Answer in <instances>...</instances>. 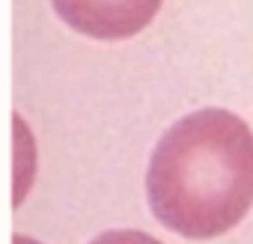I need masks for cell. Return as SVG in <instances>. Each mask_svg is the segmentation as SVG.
<instances>
[{"label":"cell","mask_w":253,"mask_h":244,"mask_svg":"<svg viewBox=\"0 0 253 244\" xmlns=\"http://www.w3.org/2000/svg\"><path fill=\"white\" fill-rule=\"evenodd\" d=\"M155 220L191 241L235 229L253 205V131L226 107H200L161 134L146 167Z\"/></svg>","instance_id":"obj_1"},{"label":"cell","mask_w":253,"mask_h":244,"mask_svg":"<svg viewBox=\"0 0 253 244\" xmlns=\"http://www.w3.org/2000/svg\"><path fill=\"white\" fill-rule=\"evenodd\" d=\"M89 244H164L155 235L143 232V229H107L101 235H95Z\"/></svg>","instance_id":"obj_4"},{"label":"cell","mask_w":253,"mask_h":244,"mask_svg":"<svg viewBox=\"0 0 253 244\" xmlns=\"http://www.w3.org/2000/svg\"><path fill=\"white\" fill-rule=\"evenodd\" d=\"M66 27L98 42H122L143 33L164 0H51Z\"/></svg>","instance_id":"obj_2"},{"label":"cell","mask_w":253,"mask_h":244,"mask_svg":"<svg viewBox=\"0 0 253 244\" xmlns=\"http://www.w3.org/2000/svg\"><path fill=\"white\" fill-rule=\"evenodd\" d=\"M33 134H30V128L24 125V119L21 116H15V205H21L24 203V194L30 191V179L24 176V167H27V173L33 176V161H36V152H33Z\"/></svg>","instance_id":"obj_3"},{"label":"cell","mask_w":253,"mask_h":244,"mask_svg":"<svg viewBox=\"0 0 253 244\" xmlns=\"http://www.w3.org/2000/svg\"><path fill=\"white\" fill-rule=\"evenodd\" d=\"M12 244H42V241H36V238H30V235L15 232V235H12Z\"/></svg>","instance_id":"obj_5"}]
</instances>
